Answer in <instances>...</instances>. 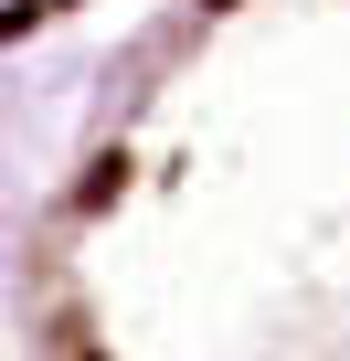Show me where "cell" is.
<instances>
[{
	"label": "cell",
	"mask_w": 350,
	"mask_h": 361,
	"mask_svg": "<svg viewBox=\"0 0 350 361\" xmlns=\"http://www.w3.org/2000/svg\"><path fill=\"white\" fill-rule=\"evenodd\" d=\"M11 308L32 361H350V0H117Z\"/></svg>",
	"instance_id": "6da1fadb"
}]
</instances>
